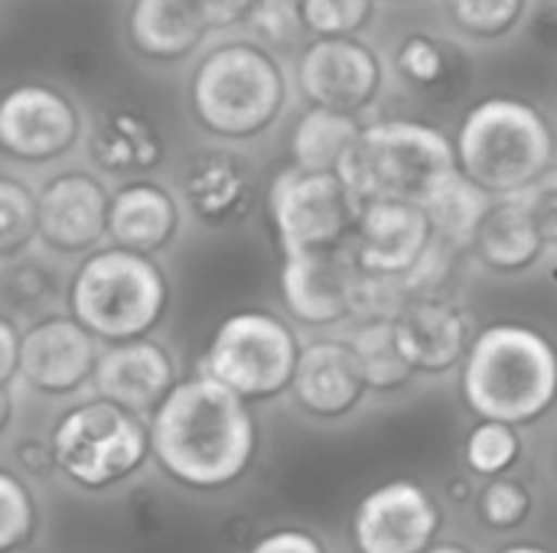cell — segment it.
<instances>
[{
    "mask_svg": "<svg viewBox=\"0 0 557 553\" xmlns=\"http://www.w3.org/2000/svg\"><path fill=\"white\" fill-rule=\"evenodd\" d=\"M157 463L183 486L219 489L235 482L258 450L248 401L212 375L180 381L150 417Z\"/></svg>",
    "mask_w": 557,
    "mask_h": 553,
    "instance_id": "cell-1",
    "label": "cell"
},
{
    "mask_svg": "<svg viewBox=\"0 0 557 553\" xmlns=\"http://www.w3.org/2000/svg\"><path fill=\"white\" fill-rule=\"evenodd\" d=\"M290 104V75L277 49L258 39H228L202 52L189 75L196 124L225 143H248L277 127Z\"/></svg>",
    "mask_w": 557,
    "mask_h": 553,
    "instance_id": "cell-2",
    "label": "cell"
},
{
    "mask_svg": "<svg viewBox=\"0 0 557 553\" xmlns=\"http://www.w3.org/2000/svg\"><path fill=\"white\" fill-rule=\"evenodd\" d=\"M463 368V401L480 420L532 424L557 401V345L522 323L476 332Z\"/></svg>",
    "mask_w": 557,
    "mask_h": 553,
    "instance_id": "cell-3",
    "label": "cell"
},
{
    "mask_svg": "<svg viewBox=\"0 0 557 553\" xmlns=\"http://www.w3.org/2000/svg\"><path fill=\"white\" fill-rule=\"evenodd\" d=\"M460 173L493 199L519 196L552 163H557V134L552 117L512 95L476 101L454 137Z\"/></svg>",
    "mask_w": 557,
    "mask_h": 553,
    "instance_id": "cell-4",
    "label": "cell"
},
{
    "mask_svg": "<svg viewBox=\"0 0 557 553\" xmlns=\"http://www.w3.org/2000/svg\"><path fill=\"white\" fill-rule=\"evenodd\" d=\"M346 183L362 202L395 199L428 209L460 176L454 140L424 121L392 117L362 127L346 166Z\"/></svg>",
    "mask_w": 557,
    "mask_h": 553,
    "instance_id": "cell-5",
    "label": "cell"
},
{
    "mask_svg": "<svg viewBox=\"0 0 557 553\" xmlns=\"http://www.w3.org/2000/svg\"><path fill=\"white\" fill-rule=\"evenodd\" d=\"M69 313L101 342L150 336L170 303V280L157 257L117 244L82 257L69 280Z\"/></svg>",
    "mask_w": 557,
    "mask_h": 553,
    "instance_id": "cell-6",
    "label": "cell"
},
{
    "mask_svg": "<svg viewBox=\"0 0 557 553\" xmlns=\"http://www.w3.org/2000/svg\"><path fill=\"white\" fill-rule=\"evenodd\" d=\"M49 450L52 466L65 479L85 489H104L140 469L147 453H153V443L140 414L108 398H95L59 417Z\"/></svg>",
    "mask_w": 557,
    "mask_h": 553,
    "instance_id": "cell-7",
    "label": "cell"
},
{
    "mask_svg": "<svg viewBox=\"0 0 557 553\" xmlns=\"http://www.w3.org/2000/svg\"><path fill=\"white\" fill-rule=\"evenodd\" d=\"M300 339L284 316L268 310H238L225 316L202 355V375L238 391L245 401H268L290 391Z\"/></svg>",
    "mask_w": 557,
    "mask_h": 553,
    "instance_id": "cell-8",
    "label": "cell"
},
{
    "mask_svg": "<svg viewBox=\"0 0 557 553\" xmlns=\"http://www.w3.org/2000/svg\"><path fill=\"white\" fill-rule=\"evenodd\" d=\"M362 205L343 173L304 169L297 163L281 169L268 189L281 254L352 244Z\"/></svg>",
    "mask_w": 557,
    "mask_h": 553,
    "instance_id": "cell-9",
    "label": "cell"
},
{
    "mask_svg": "<svg viewBox=\"0 0 557 553\" xmlns=\"http://www.w3.org/2000/svg\"><path fill=\"white\" fill-rule=\"evenodd\" d=\"M392 78L388 59L375 42L359 36H313L294 68L297 91L307 104L362 117L372 111Z\"/></svg>",
    "mask_w": 557,
    "mask_h": 553,
    "instance_id": "cell-10",
    "label": "cell"
},
{
    "mask_svg": "<svg viewBox=\"0 0 557 553\" xmlns=\"http://www.w3.org/2000/svg\"><path fill=\"white\" fill-rule=\"evenodd\" d=\"M85 137L78 104L55 85L20 81L0 101V150L20 166H49Z\"/></svg>",
    "mask_w": 557,
    "mask_h": 553,
    "instance_id": "cell-11",
    "label": "cell"
},
{
    "mask_svg": "<svg viewBox=\"0 0 557 553\" xmlns=\"http://www.w3.org/2000/svg\"><path fill=\"white\" fill-rule=\"evenodd\" d=\"M176 192L183 199L186 215H193L206 228H232L242 225L258 205V166L238 147L209 143L193 150L180 173Z\"/></svg>",
    "mask_w": 557,
    "mask_h": 553,
    "instance_id": "cell-12",
    "label": "cell"
},
{
    "mask_svg": "<svg viewBox=\"0 0 557 553\" xmlns=\"http://www.w3.org/2000/svg\"><path fill=\"white\" fill-rule=\"evenodd\" d=\"M362 267L352 244L323 251H294L281 264V297L287 313L313 329L356 319V290Z\"/></svg>",
    "mask_w": 557,
    "mask_h": 553,
    "instance_id": "cell-13",
    "label": "cell"
},
{
    "mask_svg": "<svg viewBox=\"0 0 557 553\" xmlns=\"http://www.w3.org/2000/svg\"><path fill=\"white\" fill-rule=\"evenodd\" d=\"M111 189L98 173L65 169L39 189V244L62 257H85L108 238Z\"/></svg>",
    "mask_w": 557,
    "mask_h": 553,
    "instance_id": "cell-14",
    "label": "cell"
},
{
    "mask_svg": "<svg viewBox=\"0 0 557 553\" xmlns=\"http://www.w3.org/2000/svg\"><path fill=\"white\" fill-rule=\"evenodd\" d=\"M101 339L85 329L72 313L59 316H39L23 329V359H20V378L26 388L65 398L88 385L95 378L98 359H101Z\"/></svg>",
    "mask_w": 557,
    "mask_h": 553,
    "instance_id": "cell-15",
    "label": "cell"
},
{
    "mask_svg": "<svg viewBox=\"0 0 557 553\" xmlns=\"http://www.w3.org/2000/svg\"><path fill=\"white\" fill-rule=\"evenodd\" d=\"M437 235L428 209L414 202L375 199L362 205L352 254L362 271L382 277H411L431 254Z\"/></svg>",
    "mask_w": 557,
    "mask_h": 553,
    "instance_id": "cell-16",
    "label": "cell"
},
{
    "mask_svg": "<svg viewBox=\"0 0 557 553\" xmlns=\"http://www.w3.org/2000/svg\"><path fill=\"white\" fill-rule=\"evenodd\" d=\"M441 515L431 495L408 479L372 489L352 518L359 553H424L437 535Z\"/></svg>",
    "mask_w": 557,
    "mask_h": 553,
    "instance_id": "cell-17",
    "label": "cell"
},
{
    "mask_svg": "<svg viewBox=\"0 0 557 553\" xmlns=\"http://www.w3.org/2000/svg\"><path fill=\"white\" fill-rule=\"evenodd\" d=\"M395 329L418 375H444L463 365L476 342L473 313L441 290L411 293L395 316Z\"/></svg>",
    "mask_w": 557,
    "mask_h": 553,
    "instance_id": "cell-18",
    "label": "cell"
},
{
    "mask_svg": "<svg viewBox=\"0 0 557 553\" xmlns=\"http://www.w3.org/2000/svg\"><path fill=\"white\" fill-rule=\"evenodd\" d=\"M392 78L414 101L447 104L473 81V52L460 36L437 29H408L392 55Z\"/></svg>",
    "mask_w": 557,
    "mask_h": 553,
    "instance_id": "cell-19",
    "label": "cell"
},
{
    "mask_svg": "<svg viewBox=\"0 0 557 553\" xmlns=\"http://www.w3.org/2000/svg\"><path fill=\"white\" fill-rule=\"evenodd\" d=\"M91 385L98 398H108L144 417L166 401V394L180 385V378L170 349L144 336L127 342H108L101 349Z\"/></svg>",
    "mask_w": 557,
    "mask_h": 553,
    "instance_id": "cell-20",
    "label": "cell"
},
{
    "mask_svg": "<svg viewBox=\"0 0 557 553\" xmlns=\"http://www.w3.org/2000/svg\"><path fill=\"white\" fill-rule=\"evenodd\" d=\"M366 372L349 339H313L304 345L290 394L310 417L336 420L362 404L369 394Z\"/></svg>",
    "mask_w": 557,
    "mask_h": 553,
    "instance_id": "cell-21",
    "label": "cell"
},
{
    "mask_svg": "<svg viewBox=\"0 0 557 553\" xmlns=\"http://www.w3.org/2000/svg\"><path fill=\"white\" fill-rule=\"evenodd\" d=\"M183 199L170 186L140 176L111 192L108 241L137 254H163L183 228Z\"/></svg>",
    "mask_w": 557,
    "mask_h": 553,
    "instance_id": "cell-22",
    "label": "cell"
},
{
    "mask_svg": "<svg viewBox=\"0 0 557 553\" xmlns=\"http://www.w3.org/2000/svg\"><path fill=\"white\" fill-rule=\"evenodd\" d=\"M88 153L98 173L117 179H140L163 166L166 143L160 127L144 111L111 104L91 117Z\"/></svg>",
    "mask_w": 557,
    "mask_h": 553,
    "instance_id": "cell-23",
    "label": "cell"
},
{
    "mask_svg": "<svg viewBox=\"0 0 557 553\" xmlns=\"http://www.w3.org/2000/svg\"><path fill=\"white\" fill-rule=\"evenodd\" d=\"M548 238L542 235L532 212L516 199H493L486 209L476 238H473V257L483 271L499 277H519L535 271L548 254Z\"/></svg>",
    "mask_w": 557,
    "mask_h": 553,
    "instance_id": "cell-24",
    "label": "cell"
},
{
    "mask_svg": "<svg viewBox=\"0 0 557 553\" xmlns=\"http://www.w3.org/2000/svg\"><path fill=\"white\" fill-rule=\"evenodd\" d=\"M127 46L137 59L173 65L186 62L209 42V29L189 20L173 0H134L127 10Z\"/></svg>",
    "mask_w": 557,
    "mask_h": 553,
    "instance_id": "cell-25",
    "label": "cell"
},
{
    "mask_svg": "<svg viewBox=\"0 0 557 553\" xmlns=\"http://www.w3.org/2000/svg\"><path fill=\"white\" fill-rule=\"evenodd\" d=\"M362 121L356 114H343L333 108L310 104L290 134V156L304 169L343 173L352 147L362 137Z\"/></svg>",
    "mask_w": 557,
    "mask_h": 553,
    "instance_id": "cell-26",
    "label": "cell"
},
{
    "mask_svg": "<svg viewBox=\"0 0 557 553\" xmlns=\"http://www.w3.org/2000/svg\"><path fill=\"white\" fill-rule=\"evenodd\" d=\"M346 339L356 349L372 391H398L418 375V368L411 365V359L401 349L395 319H388V316L359 319V326Z\"/></svg>",
    "mask_w": 557,
    "mask_h": 553,
    "instance_id": "cell-27",
    "label": "cell"
},
{
    "mask_svg": "<svg viewBox=\"0 0 557 553\" xmlns=\"http://www.w3.org/2000/svg\"><path fill=\"white\" fill-rule=\"evenodd\" d=\"M0 290H3L7 313L26 316V319L49 316V306H55L62 297H69V287H62L59 271L46 257H36L29 251L13 261H3Z\"/></svg>",
    "mask_w": 557,
    "mask_h": 553,
    "instance_id": "cell-28",
    "label": "cell"
},
{
    "mask_svg": "<svg viewBox=\"0 0 557 553\" xmlns=\"http://www.w3.org/2000/svg\"><path fill=\"white\" fill-rule=\"evenodd\" d=\"M493 205V196L483 192L476 183H470L463 173L447 183L437 199L428 205V215L434 222V235L437 241L460 254V251H470L473 248V238H476V228L486 215V209Z\"/></svg>",
    "mask_w": 557,
    "mask_h": 553,
    "instance_id": "cell-29",
    "label": "cell"
},
{
    "mask_svg": "<svg viewBox=\"0 0 557 553\" xmlns=\"http://www.w3.org/2000/svg\"><path fill=\"white\" fill-rule=\"evenodd\" d=\"M450 29L467 42H506L525 29L535 0H444Z\"/></svg>",
    "mask_w": 557,
    "mask_h": 553,
    "instance_id": "cell-30",
    "label": "cell"
},
{
    "mask_svg": "<svg viewBox=\"0 0 557 553\" xmlns=\"http://www.w3.org/2000/svg\"><path fill=\"white\" fill-rule=\"evenodd\" d=\"M39 241V192L23 179L0 176V261L26 254Z\"/></svg>",
    "mask_w": 557,
    "mask_h": 553,
    "instance_id": "cell-31",
    "label": "cell"
},
{
    "mask_svg": "<svg viewBox=\"0 0 557 553\" xmlns=\"http://www.w3.org/2000/svg\"><path fill=\"white\" fill-rule=\"evenodd\" d=\"M522 453V440L516 424L506 420H480L467 440V463L476 476H499L506 473Z\"/></svg>",
    "mask_w": 557,
    "mask_h": 553,
    "instance_id": "cell-32",
    "label": "cell"
},
{
    "mask_svg": "<svg viewBox=\"0 0 557 553\" xmlns=\"http://www.w3.org/2000/svg\"><path fill=\"white\" fill-rule=\"evenodd\" d=\"M310 36H359L372 16L375 0H300Z\"/></svg>",
    "mask_w": 557,
    "mask_h": 553,
    "instance_id": "cell-33",
    "label": "cell"
},
{
    "mask_svg": "<svg viewBox=\"0 0 557 553\" xmlns=\"http://www.w3.org/2000/svg\"><path fill=\"white\" fill-rule=\"evenodd\" d=\"M248 36L271 46V49H287L300 39V33H307L304 13H300V0H264L248 20Z\"/></svg>",
    "mask_w": 557,
    "mask_h": 553,
    "instance_id": "cell-34",
    "label": "cell"
},
{
    "mask_svg": "<svg viewBox=\"0 0 557 553\" xmlns=\"http://www.w3.org/2000/svg\"><path fill=\"white\" fill-rule=\"evenodd\" d=\"M529 508H532V499H529L525 486H519L512 479H496L480 495V518L496 531L519 528L529 518Z\"/></svg>",
    "mask_w": 557,
    "mask_h": 553,
    "instance_id": "cell-35",
    "label": "cell"
},
{
    "mask_svg": "<svg viewBox=\"0 0 557 553\" xmlns=\"http://www.w3.org/2000/svg\"><path fill=\"white\" fill-rule=\"evenodd\" d=\"M33 531V499L13 473L0 476V551L10 553Z\"/></svg>",
    "mask_w": 557,
    "mask_h": 553,
    "instance_id": "cell-36",
    "label": "cell"
},
{
    "mask_svg": "<svg viewBox=\"0 0 557 553\" xmlns=\"http://www.w3.org/2000/svg\"><path fill=\"white\" fill-rule=\"evenodd\" d=\"M189 20L206 26L209 33H222L228 26H245V20L264 0H173Z\"/></svg>",
    "mask_w": 557,
    "mask_h": 553,
    "instance_id": "cell-37",
    "label": "cell"
},
{
    "mask_svg": "<svg viewBox=\"0 0 557 553\" xmlns=\"http://www.w3.org/2000/svg\"><path fill=\"white\" fill-rule=\"evenodd\" d=\"M529 212L532 218L539 222L542 235L548 238V244H557V163H552L532 186H525L519 196H516Z\"/></svg>",
    "mask_w": 557,
    "mask_h": 553,
    "instance_id": "cell-38",
    "label": "cell"
},
{
    "mask_svg": "<svg viewBox=\"0 0 557 553\" xmlns=\"http://www.w3.org/2000/svg\"><path fill=\"white\" fill-rule=\"evenodd\" d=\"M20 359H23V329L16 326V316L3 313L0 319V381L13 385L20 375Z\"/></svg>",
    "mask_w": 557,
    "mask_h": 553,
    "instance_id": "cell-39",
    "label": "cell"
},
{
    "mask_svg": "<svg viewBox=\"0 0 557 553\" xmlns=\"http://www.w3.org/2000/svg\"><path fill=\"white\" fill-rule=\"evenodd\" d=\"M248 553H326L323 544L307 531H274L264 535Z\"/></svg>",
    "mask_w": 557,
    "mask_h": 553,
    "instance_id": "cell-40",
    "label": "cell"
},
{
    "mask_svg": "<svg viewBox=\"0 0 557 553\" xmlns=\"http://www.w3.org/2000/svg\"><path fill=\"white\" fill-rule=\"evenodd\" d=\"M525 33L542 46V49H557V3L545 7L539 3L525 23Z\"/></svg>",
    "mask_w": 557,
    "mask_h": 553,
    "instance_id": "cell-41",
    "label": "cell"
},
{
    "mask_svg": "<svg viewBox=\"0 0 557 553\" xmlns=\"http://www.w3.org/2000/svg\"><path fill=\"white\" fill-rule=\"evenodd\" d=\"M499 553H552L548 548H539V544H512V548H506V551Z\"/></svg>",
    "mask_w": 557,
    "mask_h": 553,
    "instance_id": "cell-42",
    "label": "cell"
},
{
    "mask_svg": "<svg viewBox=\"0 0 557 553\" xmlns=\"http://www.w3.org/2000/svg\"><path fill=\"white\" fill-rule=\"evenodd\" d=\"M424 553H473V551H467V548H460V544H434V548H428Z\"/></svg>",
    "mask_w": 557,
    "mask_h": 553,
    "instance_id": "cell-43",
    "label": "cell"
},
{
    "mask_svg": "<svg viewBox=\"0 0 557 553\" xmlns=\"http://www.w3.org/2000/svg\"><path fill=\"white\" fill-rule=\"evenodd\" d=\"M398 3H408V0H398Z\"/></svg>",
    "mask_w": 557,
    "mask_h": 553,
    "instance_id": "cell-44",
    "label": "cell"
}]
</instances>
